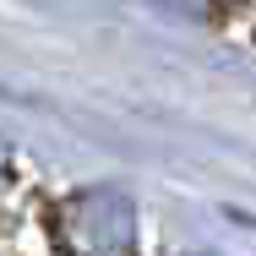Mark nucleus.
<instances>
[{
	"instance_id": "obj_1",
	"label": "nucleus",
	"mask_w": 256,
	"mask_h": 256,
	"mask_svg": "<svg viewBox=\"0 0 256 256\" xmlns=\"http://www.w3.org/2000/svg\"><path fill=\"white\" fill-rule=\"evenodd\" d=\"M60 240L76 256H131V246H136V207L114 186L76 191L60 207Z\"/></svg>"
}]
</instances>
